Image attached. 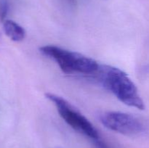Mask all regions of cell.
Listing matches in <instances>:
<instances>
[{"instance_id": "cell-2", "label": "cell", "mask_w": 149, "mask_h": 148, "mask_svg": "<svg viewBox=\"0 0 149 148\" xmlns=\"http://www.w3.org/2000/svg\"><path fill=\"white\" fill-rule=\"evenodd\" d=\"M39 51L45 56L53 59L65 73L77 72L92 75L99 67V64L93 58L59 46L47 45L42 46Z\"/></svg>"}, {"instance_id": "cell-4", "label": "cell", "mask_w": 149, "mask_h": 148, "mask_svg": "<svg viewBox=\"0 0 149 148\" xmlns=\"http://www.w3.org/2000/svg\"><path fill=\"white\" fill-rule=\"evenodd\" d=\"M100 119L102 124L109 130L127 136L139 134L144 130L139 119L122 112H106L100 115Z\"/></svg>"}, {"instance_id": "cell-6", "label": "cell", "mask_w": 149, "mask_h": 148, "mask_svg": "<svg viewBox=\"0 0 149 148\" xmlns=\"http://www.w3.org/2000/svg\"><path fill=\"white\" fill-rule=\"evenodd\" d=\"M9 12V3L7 0H0V20L6 18Z\"/></svg>"}, {"instance_id": "cell-3", "label": "cell", "mask_w": 149, "mask_h": 148, "mask_svg": "<svg viewBox=\"0 0 149 148\" xmlns=\"http://www.w3.org/2000/svg\"><path fill=\"white\" fill-rule=\"evenodd\" d=\"M45 96L53 102L60 116L71 128L95 140L99 139V133L94 126L67 100L52 93H47Z\"/></svg>"}, {"instance_id": "cell-5", "label": "cell", "mask_w": 149, "mask_h": 148, "mask_svg": "<svg viewBox=\"0 0 149 148\" xmlns=\"http://www.w3.org/2000/svg\"><path fill=\"white\" fill-rule=\"evenodd\" d=\"M3 28L5 34L14 41H21L26 36L24 28L13 20H5L3 24Z\"/></svg>"}, {"instance_id": "cell-1", "label": "cell", "mask_w": 149, "mask_h": 148, "mask_svg": "<svg viewBox=\"0 0 149 148\" xmlns=\"http://www.w3.org/2000/svg\"><path fill=\"white\" fill-rule=\"evenodd\" d=\"M93 75H95L100 84L124 104L138 110L145 109L138 88L123 71L110 65H99Z\"/></svg>"}]
</instances>
